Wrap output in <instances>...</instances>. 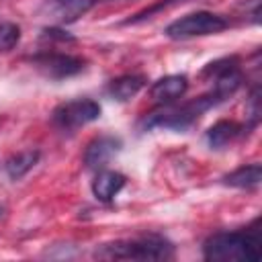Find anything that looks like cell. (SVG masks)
Returning a JSON list of instances; mask_svg holds the SVG:
<instances>
[{"label": "cell", "instance_id": "6da1fadb", "mask_svg": "<svg viewBox=\"0 0 262 262\" xmlns=\"http://www.w3.org/2000/svg\"><path fill=\"white\" fill-rule=\"evenodd\" d=\"M256 223L248 229L217 231L203 244V256L211 262H258L260 260V231Z\"/></svg>", "mask_w": 262, "mask_h": 262}, {"label": "cell", "instance_id": "7a4b0ae2", "mask_svg": "<svg viewBox=\"0 0 262 262\" xmlns=\"http://www.w3.org/2000/svg\"><path fill=\"white\" fill-rule=\"evenodd\" d=\"M94 258L100 260H172L174 258V246L158 235H139L131 239H117L111 244H102L94 250Z\"/></svg>", "mask_w": 262, "mask_h": 262}, {"label": "cell", "instance_id": "3957f363", "mask_svg": "<svg viewBox=\"0 0 262 262\" xmlns=\"http://www.w3.org/2000/svg\"><path fill=\"white\" fill-rule=\"evenodd\" d=\"M219 104V98L209 90L207 94L199 96V98H192L180 106H170L166 111H160V113H154L149 119H145V129H154V127H160V129H172V131H186L190 129L209 108L217 106Z\"/></svg>", "mask_w": 262, "mask_h": 262}, {"label": "cell", "instance_id": "277c9868", "mask_svg": "<svg viewBox=\"0 0 262 262\" xmlns=\"http://www.w3.org/2000/svg\"><path fill=\"white\" fill-rule=\"evenodd\" d=\"M229 27V20L221 14L199 10L190 12L186 16L176 18L166 27V37L170 39H192V37H205V35H215L221 33Z\"/></svg>", "mask_w": 262, "mask_h": 262}, {"label": "cell", "instance_id": "5b68a950", "mask_svg": "<svg viewBox=\"0 0 262 262\" xmlns=\"http://www.w3.org/2000/svg\"><path fill=\"white\" fill-rule=\"evenodd\" d=\"M201 76L209 78L213 82L211 92L219 98V102L233 96L244 82V74L239 70V57H235V55L221 57V59L207 63L205 70L201 72Z\"/></svg>", "mask_w": 262, "mask_h": 262}, {"label": "cell", "instance_id": "8992f818", "mask_svg": "<svg viewBox=\"0 0 262 262\" xmlns=\"http://www.w3.org/2000/svg\"><path fill=\"white\" fill-rule=\"evenodd\" d=\"M100 104L92 98H74L57 104L51 113V121L55 127L74 131L78 127H84L100 117Z\"/></svg>", "mask_w": 262, "mask_h": 262}, {"label": "cell", "instance_id": "52a82bcc", "mask_svg": "<svg viewBox=\"0 0 262 262\" xmlns=\"http://www.w3.org/2000/svg\"><path fill=\"white\" fill-rule=\"evenodd\" d=\"M31 63L47 78L51 80H63L72 78L80 72L86 70V59L72 55V53H61V51H41L31 57Z\"/></svg>", "mask_w": 262, "mask_h": 262}, {"label": "cell", "instance_id": "ba28073f", "mask_svg": "<svg viewBox=\"0 0 262 262\" xmlns=\"http://www.w3.org/2000/svg\"><path fill=\"white\" fill-rule=\"evenodd\" d=\"M96 0H43L41 14L53 25H70L84 16Z\"/></svg>", "mask_w": 262, "mask_h": 262}, {"label": "cell", "instance_id": "9c48e42d", "mask_svg": "<svg viewBox=\"0 0 262 262\" xmlns=\"http://www.w3.org/2000/svg\"><path fill=\"white\" fill-rule=\"evenodd\" d=\"M123 141L115 135H98L84 149V164L90 170H104L111 160L121 151Z\"/></svg>", "mask_w": 262, "mask_h": 262}, {"label": "cell", "instance_id": "30bf717a", "mask_svg": "<svg viewBox=\"0 0 262 262\" xmlns=\"http://www.w3.org/2000/svg\"><path fill=\"white\" fill-rule=\"evenodd\" d=\"M188 90V78L184 74H170L156 80L149 86V96L158 104H172L174 100L182 98Z\"/></svg>", "mask_w": 262, "mask_h": 262}, {"label": "cell", "instance_id": "8fae6325", "mask_svg": "<svg viewBox=\"0 0 262 262\" xmlns=\"http://www.w3.org/2000/svg\"><path fill=\"white\" fill-rule=\"evenodd\" d=\"M127 184V176L117 172V170H98L96 178L92 180V194L102 201V203H108L113 201L119 190Z\"/></svg>", "mask_w": 262, "mask_h": 262}, {"label": "cell", "instance_id": "7c38bea8", "mask_svg": "<svg viewBox=\"0 0 262 262\" xmlns=\"http://www.w3.org/2000/svg\"><path fill=\"white\" fill-rule=\"evenodd\" d=\"M244 125L235 123V121H229V119H221L217 121L215 125L209 127L207 131V143L211 149H223L227 147L229 143H233L237 137L244 135Z\"/></svg>", "mask_w": 262, "mask_h": 262}, {"label": "cell", "instance_id": "4fadbf2b", "mask_svg": "<svg viewBox=\"0 0 262 262\" xmlns=\"http://www.w3.org/2000/svg\"><path fill=\"white\" fill-rule=\"evenodd\" d=\"M145 84H147V80L141 74H123V76H119V78H115V80L108 82L106 92H108L111 98H115L119 102H127L133 96H137V92Z\"/></svg>", "mask_w": 262, "mask_h": 262}, {"label": "cell", "instance_id": "5bb4252c", "mask_svg": "<svg viewBox=\"0 0 262 262\" xmlns=\"http://www.w3.org/2000/svg\"><path fill=\"white\" fill-rule=\"evenodd\" d=\"M262 180V166L258 162L254 164H246L235 168L233 172L223 176V184L233 186V188H244V190H254L260 186Z\"/></svg>", "mask_w": 262, "mask_h": 262}, {"label": "cell", "instance_id": "9a60e30c", "mask_svg": "<svg viewBox=\"0 0 262 262\" xmlns=\"http://www.w3.org/2000/svg\"><path fill=\"white\" fill-rule=\"evenodd\" d=\"M41 154L37 149H25V151H18L14 156H10L4 164V170L6 174L12 178V180H20L27 172H31L35 168V164L39 162Z\"/></svg>", "mask_w": 262, "mask_h": 262}, {"label": "cell", "instance_id": "2e32d148", "mask_svg": "<svg viewBox=\"0 0 262 262\" xmlns=\"http://www.w3.org/2000/svg\"><path fill=\"white\" fill-rule=\"evenodd\" d=\"M20 41V27L14 23H0V51H10Z\"/></svg>", "mask_w": 262, "mask_h": 262}, {"label": "cell", "instance_id": "e0dca14e", "mask_svg": "<svg viewBox=\"0 0 262 262\" xmlns=\"http://www.w3.org/2000/svg\"><path fill=\"white\" fill-rule=\"evenodd\" d=\"M182 2H186V0H162V2H156V4H151L149 8H143V10L135 12L131 18L125 20V25H135V23L147 20V18H151L156 12H160V10H168V8H172V6H176V4H182Z\"/></svg>", "mask_w": 262, "mask_h": 262}, {"label": "cell", "instance_id": "ac0fdd59", "mask_svg": "<svg viewBox=\"0 0 262 262\" xmlns=\"http://www.w3.org/2000/svg\"><path fill=\"white\" fill-rule=\"evenodd\" d=\"M2 217H4V207L0 205V219H2Z\"/></svg>", "mask_w": 262, "mask_h": 262}]
</instances>
